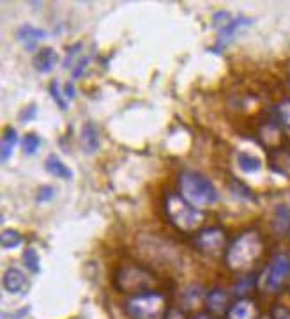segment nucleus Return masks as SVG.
<instances>
[{
	"label": "nucleus",
	"mask_w": 290,
	"mask_h": 319,
	"mask_svg": "<svg viewBox=\"0 0 290 319\" xmlns=\"http://www.w3.org/2000/svg\"><path fill=\"white\" fill-rule=\"evenodd\" d=\"M163 211H165V216L170 222V225L184 232V234L198 230L202 227V223H204V220H206L204 211L195 208L193 204H190L177 192H168L165 195Z\"/></svg>",
	"instance_id": "f03ea898"
},
{
	"label": "nucleus",
	"mask_w": 290,
	"mask_h": 319,
	"mask_svg": "<svg viewBox=\"0 0 290 319\" xmlns=\"http://www.w3.org/2000/svg\"><path fill=\"white\" fill-rule=\"evenodd\" d=\"M271 318L273 319H290V311L287 307H282V305H276L271 312Z\"/></svg>",
	"instance_id": "c85d7f7f"
},
{
	"label": "nucleus",
	"mask_w": 290,
	"mask_h": 319,
	"mask_svg": "<svg viewBox=\"0 0 290 319\" xmlns=\"http://www.w3.org/2000/svg\"><path fill=\"white\" fill-rule=\"evenodd\" d=\"M50 94H52L53 101H55L57 105L61 106V110H68V98H66V94L62 93L61 84L57 80H53L52 84H50Z\"/></svg>",
	"instance_id": "4be33fe9"
},
{
	"label": "nucleus",
	"mask_w": 290,
	"mask_h": 319,
	"mask_svg": "<svg viewBox=\"0 0 290 319\" xmlns=\"http://www.w3.org/2000/svg\"><path fill=\"white\" fill-rule=\"evenodd\" d=\"M193 319H218V318L214 314H211V312H198Z\"/></svg>",
	"instance_id": "72a5a7b5"
},
{
	"label": "nucleus",
	"mask_w": 290,
	"mask_h": 319,
	"mask_svg": "<svg viewBox=\"0 0 290 319\" xmlns=\"http://www.w3.org/2000/svg\"><path fill=\"white\" fill-rule=\"evenodd\" d=\"M264 239L257 229H248L226 246L225 263L232 271H248L262 257Z\"/></svg>",
	"instance_id": "f257e3e1"
},
{
	"label": "nucleus",
	"mask_w": 290,
	"mask_h": 319,
	"mask_svg": "<svg viewBox=\"0 0 290 319\" xmlns=\"http://www.w3.org/2000/svg\"><path fill=\"white\" fill-rule=\"evenodd\" d=\"M177 186L179 194L195 208L213 206L219 199L216 186L197 170H182L177 178Z\"/></svg>",
	"instance_id": "7ed1b4c3"
},
{
	"label": "nucleus",
	"mask_w": 290,
	"mask_h": 319,
	"mask_svg": "<svg viewBox=\"0 0 290 319\" xmlns=\"http://www.w3.org/2000/svg\"><path fill=\"white\" fill-rule=\"evenodd\" d=\"M258 319H273V318H258Z\"/></svg>",
	"instance_id": "f704fd0d"
},
{
	"label": "nucleus",
	"mask_w": 290,
	"mask_h": 319,
	"mask_svg": "<svg viewBox=\"0 0 290 319\" xmlns=\"http://www.w3.org/2000/svg\"><path fill=\"white\" fill-rule=\"evenodd\" d=\"M46 37V30L32 27V25H21L16 30V39L27 52H34L36 46Z\"/></svg>",
	"instance_id": "1a4fd4ad"
},
{
	"label": "nucleus",
	"mask_w": 290,
	"mask_h": 319,
	"mask_svg": "<svg viewBox=\"0 0 290 319\" xmlns=\"http://www.w3.org/2000/svg\"><path fill=\"white\" fill-rule=\"evenodd\" d=\"M237 165H239V169L244 170V172H248V174L258 172V170L262 169V162L250 153H239L237 154Z\"/></svg>",
	"instance_id": "aec40b11"
},
{
	"label": "nucleus",
	"mask_w": 290,
	"mask_h": 319,
	"mask_svg": "<svg viewBox=\"0 0 290 319\" xmlns=\"http://www.w3.org/2000/svg\"><path fill=\"white\" fill-rule=\"evenodd\" d=\"M21 241H23V238H21L20 232L14 229H5L0 232V245H2V248H5V250L18 248V246L21 245Z\"/></svg>",
	"instance_id": "412c9836"
},
{
	"label": "nucleus",
	"mask_w": 290,
	"mask_h": 319,
	"mask_svg": "<svg viewBox=\"0 0 290 319\" xmlns=\"http://www.w3.org/2000/svg\"><path fill=\"white\" fill-rule=\"evenodd\" d=\"M18 144V133L14 128H5L4 135H2V142H0V160L2 162H7L9 156L12 154L14 147Z\"/></svg>",
	"instance_id": "6ab92c4d"
},
{
	"label": "nucleus",
	"mask_w": 290,
	"mask_h": 319,
	"mask_svg": "<svg viewBox=\"0 0 290 319\" xmlns=\"http://www.w3.org/2000/svg\"><path fill=\"white\" fill-rule=\"evenodd\" d=\"M154 275L140 266H121L115 271L113 284L121 293L138 295V293L149 291L154 284Z\"/></svg>",
	"instance_id": "39448f33"
},
{
	"label": "nucleus",
	"mask_w": 290,
	"mask_h": 319,
	"mask_svg": "<svg viewBox=\"0 0 290 319\" xmlns=\"http://www.w3.org/2000/svg\"><path fill=\"white\" fill-rule=\"evenodd\" d=\"M87 64H89V59H81V61L76 64V69H74V71H72V77H74V78H78V77H80V75H81V71H83V69H85V66H87Z\"/></svg>",
	"instance_id": "473e14b6"
},
{
	"label": "nucleus",
	"mask_w": 290,
	"mask_h": 319,
	"mask_svg": "<svg viewBox=\"0 0 290 319\" xmlns=\"http://www.w3.org/2000/svg\"><path fill=\"white\" fill-rule=\"evenodd\" d=\"M53 195H55V188L53 186H50V185H43L37 190V201L39 202H48V201H52L53 199Z\"/></svg>",
	"instance_id": "cd10ccee"
},
{
	"label": "nucleus",
	"mask_w": 290,
	"mask_h": 319,
	"mask_svg": "<svg viewBox=\"0 0 290 319\" xmlns=\"http://www.w3.org/2000/svg\"><path fill=\"white\" fill-rule=\"evenodd\" d=\"M251 25V20L246 16H237L234 18V20L230 21L228 25H226L223 30H219V36H218V46L219 48H223V46H226L232 41V37L235 36V34L239 32V30H242V28H248Z\"/></svg>",
	"instance_id": "ddd939ff"
},
{
	"label": "nucleus",
	"mask_w": 290,
	"mask_h": 319,
	"mask_svg": "<svg viewBox=\"0 0 290 319\" xmlns=\"http://www.w3.org/2000/svg\"><path fill=\"white\" fill-rule=\"evenodd\" d=\"M226 319H258L257 303L250 298H239L234 305H230Z\"/></svg>",
	"instance_id": "9d476101"
},
{
	"label": "nucleus",
	"mask_w": 290,
	"mask_h": 319,
	"mask_svg": "<svg viewBox=\"0 0 290 319\" xmlns=\"http://www.w3.org/2000/svg\"><path fill=\"white\" fill-rule=\"evenodd\" d=\"M41 146V138L37 137L36 133H27L23 138V142H21V147H23V153L25 154H36L37 149H39Z\"/></svg>",
	"instance_id": "5701e85b"
},
{
	"label": "nucleus",
	"mask_w": 290,
	"mask_h": 319,
	"mask_svg": "<svg viewBox=\"0 0 290 319\" xmlns=\"http://www.w3.org/2000/svg\"><path fill=\"white\" fill-rule=\"evenodd\" d=\"M269 165L273 170L278 174L290 178V147H278V149L271 151L269 154Z\"/></svg>",
	"instance_id": "f8f14e48"
},
{
	"label": "nucleus",
	"mask_w": 290,
	"mask_h": 319,
	"mask_svg": "<svg viewBox=\"0 0 290 319\" xmlns=\"http://www.w3.org/2000/svg\"><path fill=\"white\" fill-rule=\"evenodd\" d=\"M64 94H66V98H68V101H71L72 98H74V94H76V89H74V84H72V82H68V84H66Z\"/></svg>",
	"instance_id": "2f4dec72"
},
{
	"label": "nucleus",
	"mask_w": 290,
	"mask_h": 319,
	"mask_svg": "<svg viewBox=\"0 0 290 319\" xmlns=\"http://www.w3.org/2000/svg\"><path fill=\"white\" fill-rule=\"evenodd\" d=\"M59 62V55L53 48H43L36 53L34 57V68L39 71V73L46 75V73H52L53 68L57 66Z\"/></svg>",
	"instance_id": "4468645a"
},
{
	"label": "nucleus",
	"mask_w": 290,
	"mask_h": 319,
	"mask_svg": "<svg viewBox=\"0 0 290 319\" xmlns=\"http://www.w3.org/2000/svg\"><path fill=\"white\" fill-rule=\"evenodd\" d=\"M255 277L253 275H250V277H246V279L239 280L237 284H235L234 287V295L239 296V298H246V295H248V291H250L251 287L255 286Z\"/></svg>",
	"instance_id": "393cba45"
},
{
	"label": "nucleus",
	"mask_w": 290,
	"mask_h": 319,
	"mask_svg": "<svg viewBox=\"0 0 290 319\" xmlns=\"http://www.w3.org/2000/svg\"><path fill=\"white\" fill-rule=\"evenodd\" d=\"M289 85H290V80H289Z\"/></svg>",
	"instance_id": "c9c22d12"
},
{
	"label": "nucleus",
	"mask_w": 290,
	"mask_h": 319,
	"mask_svg": "<svg viewBox=\"0 0 290 319\" xmlns=\"http://www.w3.org/2000/svg\"><path fill=\"white\" fill-rule=\"evenodd\" d=\"M2 284H4V289L11 295H21V293L27 291L28 287V280L27 275L20 270V268H7L2 277Z\"/></svg>",
	"instance_id": "6e6552de"
},
{
	"label": "nucleus",
	"mask_w": 290,
	"mask_h": 319,
	"mask_svg": "<svg viewBox=\"0 0 290 319\" xmlns=\"http://www.w3.org/2000/svg\"><path fill=\"white\" fill-rule=\"evenodd\" d=\"M80 142L81 147L87 154H94L97 149H99V129L94 122H85L81 126L80 131Z\"/></svg>",
	"instance_id": "9b49d317"
},
{
	"label": "nucleus",
	"mask_w": 290,
	"mask_h": 319,
	"mask_svg": "<svg viewBox=\"0 0 290 319\" xmlns=\"http://www.w3.org/2000/svg\"><path fill=\"white\" fill-rule=\"evenodd\" d=\"M45 167H46V170L52 174L53 178H61V179H71L72 178V172L69 170V167L66 165L61 158L57 156V154H50V156L46 158Z\"/></svg>",
	"instance_id": "a211bd4d"
},
{
	"label": "nucleus",
	"mask_w": 290,
	"mask_h": 319,
	"mask_svg": "<svg viewBox=\"0 0 290 319\" xmlns=\"http://www.w3.org/2000/svg\"><path fill=\"white\" fill-rule=\"evenodd\" d=\"M273 119L276 121V124L282 128V131L290 133V98L282 100L278 105L274 106Z\"/></svg>",
	"instance_id": "f3484780"
},
{
	"label": "nucleus",
	"mask_w": 290,
	"mask_h": 319,
	"mask_svg": "<svg viewBox=\"0 0 290 319\" xmlns=\"http://www.w3.org/2000/svg\"><path fill=\"white\" fill-rule=\"evenodd\" d=\"M232 20H234V18L230 16L226 11H218V12H214V16H213V25L218 28V30H223Z\"/></svg>",
	"instance_id": "a878e982"
},
{
	"label": "nucleus",
	"mask_w": 290,
	"mask_h": 319,
	"mask_svg": "<svg viewBox=\"0 0 290 319\" xmlns=\"http://www.w3.org/2000/svg\"><path fill=\"white\" fill-rule=\"evenodd\" d=\"M200 298H202V287L200 286H193V287H190L186 293H182V302L188 303V305L191 303L190 300H193V303H195Z\"/></svg>",
	"instance_id": "bb28decb"
},
{
	"label": "nucleus",
	"mask_w": 290,
	"mask_h": 319,
	"mask_svg": "<svg viewBox=\"0 0 290 319\" xmlns=\"http://www.w3.org/2000/svg\"><path fill=\"white\" fill-rule=\"evenodd\" d=\"M34 115H36V105H30L28 108H25L23 112H21L20 119L21 121H27V119H34Z\"/></svg>",
	"instance_id": "7c9ffc66"
},
{
	"label": "nucleus",
	"mask_w": 290,
	"mask_h": 319,
	"mask_svg": "<svg viewBox=\"0 0 290 319\" xmlns=\"http://www.w3.org/2000/svg\"><path fill=\"white\" fill-rule=\"evenodd\" d=\"M273 229L278 234H287L290 230V208L285 204L276 206L273 214Z\"/></svg>",
	"instance_id": "dca6fc26"
},
{
	"label": "nucleus",
	"mask_w": 290,
	"mask_h": 319,
	"mask_svg": "<svg viewBox=\"0 0 290 319\" xmlns=\"http://www.w3.org/2000/svg\"><path fill=\"white\" fill-rule=\"evenodd\" d=\"M193 243L202 254L218 255L219 252L226 250V234L221 227H207L198 230Z\"/></svg>",
	"instance_id": "0eeeda50"
},
{
	"label": "nucleus",
	"mask_w": 290,
	"mask_h": 319,
	"mask_svg": "<svg viewBox=\"0 0 290 319\" xmlns=\"http://www.w3.org/2000/svg\"><path fill=\"white\" fill-rule=\"evenodd\" d=\"M124 309L131 319H165L168 314L166 298L156 291H144L129 296Z\"/></svg>",
	"instance_id": "20e7f679"
},
{
	"label": "nucleus",
	"mask_w": 290,
	"mask_h": 319,
	"mask_svg": "<svg viewBox=\"0 0 290 319\" xmlns=\"http://www.w3.org/2000/svg\"><path fill=\"white\" fill-rule=\"evenodd\" d=\"M206 305L211 314H226L228 312V296L221 289H213L206 295Z\"/></svg>",
	"instance_id": "2eb2a0df"
},
{
	"label": "nucleus",
	"mask_w": 290,
	"mask_h": 319,
	"mask_svg": "<svg viewBox=\"0 0 290 319\" xmlns=\"http://www.w3.org/2000/svg\"><path fill=\"white\" fill-rule=\"evenodd\" d=\"M165 319H188V316H186L181 309H170Z\"/></svg>",
	"instance_id": "c756f323"
},
{
	"label": "nucleus",
	"mask_w": 290,
	"mask_h": 319,
	"mask_svg": "<svg viewBox=\"0 0 290 319\" xmlns=\"http://www.w3.org/2000/svg\"><path fill=\"white\" fill-rule=\"evenodd\" d=\"M290 277V255L285 252H278L271 257L260 279V286L266 293H276L283 287Z\"/></svg>",
	"instance_id": "423d86ee"
},
{
	"label": "nucleus",
	"mask_w": 290,
	"mask_h": 319,
	"mask_svg": "<svg viewBox=\"0 0 290 319\" xmlns=\"http://www.w3.org/2000/svg\"><path fill=\"white\" fill-rule=\"evenodd\" d=\"M23 263L25 266L30 271H34V273L39 271V255H37V252L34 250V248H27V250L23 252Z\"/></svg>",
	"instance_id": "b1692460"
}]
</instances>
